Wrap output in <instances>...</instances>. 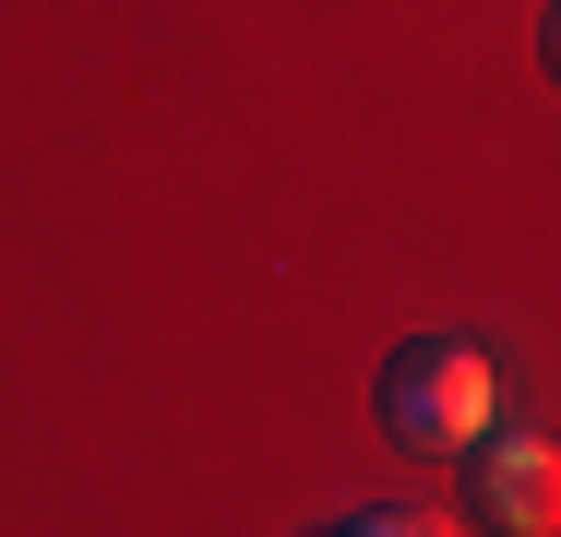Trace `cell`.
<instances>
[{"instance_id": "2", "label": "cell", "mask_w": 561, "mask_h": 537, "mask_svg": "<svg viewBox=\"0 0 561 537\" xmlns=\"http://www.w3.org/2000/svg\"><path fill=\"white\" fill-rule=\"evenodd\" d=\"M466 514L502 537H550L561 526V454L538 430H478L466 442Z\"/></svg>"}, {"instance_id": "1", "label": "cell", "mask_w": 561, "mask_h": 537, "mask_svg": "<svg viewBox=\"0 0 561 537\" xmlns=\"http://www.w3.org/2000/svg\"><path fill=\"white\" fill-rule=\"evenodd\" d=\"M382 430L407 454H466L490 430V358L466 334H407L382 358Z\"/></svg>"}, {"instance_id": "4", "label": "cell", "mask_w": 561, "mask_h": 537, "mask_svg": "<svg viewBox=\"0 0 561 537\" xmlns=\"http://www.w3.org/2000/svg\"><path fill=\"white\" fill-rule=\"evenodd\" d=\"M538 60H550V84H561V0H550V36H538Z\"/></svg>"}, {"instance_id": "3", "label": "cell", "mask_w": 561, "mask_h": 537, "mask_svg": "<svg viewBox=\"0 0 561 537\" xmlns=\"http://www.w3.org/2000/svg\"><path fill=\"white\" fill-rule=\"evenodd\" d=\"M346 537H431L443 514H419V502H358V514H335Z\"/></svg>"}]
</instances>
